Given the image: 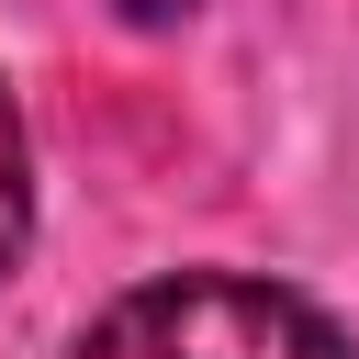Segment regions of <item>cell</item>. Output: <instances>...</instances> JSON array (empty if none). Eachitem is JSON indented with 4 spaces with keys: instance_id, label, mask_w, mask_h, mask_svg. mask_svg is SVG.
<instances>
[{
    "instance_id": "1",
    "label": "cell",
    "mask_w": 359,
    "mask_h": 359,
    "mask_svg": "<svg viewBox=\"0 0 359 359\" xmlns=\"http://www.w3.org/2000/svg\"><path fill=\"white\" fill-rule=\"evenodd\" d=\"M67 359H359V348H348L337 314L303 303L292 280L168 269V280H135L123 303H101Z\"/></svg>"
},
{
    "instance_id": "2",
    "label": "cell",
    "mask_w": 359,
    "mask_h": 359,
    "mask_svg": "<svg viewBox=\"0 0 359 359\" xmlns=\"http://www.w3.org/2000/svg\"><path fill=\"white\" fill-rule=\"evenodd\" d=\"M22 247H34V157H22V112L0 90V280L22 269Z\"/></svg>"
},
{
    "instance_id": "3",
    "label": "cell",
    "mask_w": 359,
    "mask_h": 359,
    "mask_svg": "<svg viewBox=\"0 0 359 359\" xmlns=\"http://www.w3.org/2000/svg\"><path fill=\"white\" fill-rule=\"evenodd\" d=\"M112 11H123V22H135V34H168V22H191V11H202V0H112Z\"/></svg>"
}]
</instances>
